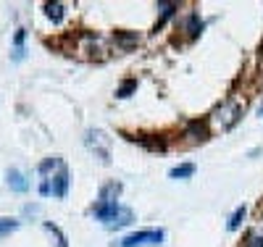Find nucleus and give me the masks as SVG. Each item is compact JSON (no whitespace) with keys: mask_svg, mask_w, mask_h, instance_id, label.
Segmentation results:
<instances>
[{"mask_svg":"<svg viewBox=\"0 0 263 247\" xmlns=\"http://www.w3.org/2000/svg\"><path fill=\"white\" fill-rule=\"evenodd\" d=\"M258 113H261V116H263V103H261V111H258Z\"/></svg>","mask_w":263,"mask_h":247,"instance_id":"b1692460","label":"nucleus"},{"mask_svg":"<svg viewBox=\"0 0 263 247\" xmlns=\"http://www.w3.org/2000/svg\"><path fill=\"white\" fill-rule=\"evenodd\" d=\"M84 145L98 155V158L103 161V163H111V150H108V137L103 134V132H98V129H90L87 134H84Z\"/></svg>","mask_w":263,"mask_h":247,"instance_id":"7ed1b4c3","label":"nucleus"},{"mask_svg":"<svg viewBox=\"0 0 263 247\" xmlns=\"http://www.w3.org/2000/svg\"><path fill=\"white\" fill-rule=\"evenodd\" d=\"M18 229V221L16 218H0V237H8L11 232Z\"/></svg>","mask_w":263,"mask_h":247,"instance_id":"dca6fc26","label":"nucleus"},{"mask_svg":"<svg viewBox=\"0 0 263 247\" xmlns=\"http://www.w3.org/2000/svg\"><path fill=\"white\" fill-rule=\"evenodd\" d=\"M5 181H8V187H11L13 192H26L29 189V181H26V176L21 171H16V168H11L5 173Z\"/></svg>","mask_w":263,"mask_h":247,"instance_id":"423d86ee","label":"nucleus"},{"mask_svg":"<svg viewBox=\"0 0 263 247\" xmlns=\"http://www.w3.org/2000/svg\"><path fill=\"white\" fill-rule=\"evenodd\" d=\"M119 203H100V200H98V205L95 208H92V216H95V218H100V221H114V216L119 213Z\"/></svg>","mask_w":263,"mask_h":247,"instance_id":"20e7f679","label":"nucleus"},{"mask_svg":"<svg viewBox=\"0 0 263 247\" xmlns=\"http://www.w3.org/2000/svg\"><path fill=\"white\" fill-rule=\"evenodd\" d=\"M134 89H137V79H127V82H121V87L116 89V97H129Z\"/></svg>","mask_w":263,"mask_h":247,"instance_id":"2eb2a0df","label":"nucleus"},{"mask_svg":"<svg viewBox=\"0 0 263 247\" xmlns=\"http://www.w3.org/2000/svg\"><path fill=\"white\" fill-rule=\"evenodd\" d=\"M195 173V163H182V166H174L171 171H168V176L171 179H187Z\"/></svg>","mask_w":263,"mask_h":247,"instance_id":"ddd939ff","label":"nucleus"},{"mask_svg":"<svg viewBox=\"0 0 263 247\" xmlns=\"http://www.w3.org/2000/svg\"><path fill=\"white\" fill-rule=\"evenodd\" d=\"M248 247H263V234H258V237H250V245Z\"/></svg>","mask_w":263,"mask_h":247,"instance_id":"412c9836","label":"nucleus"},{"mask_svg":"<svg viewBox=\"0 0 263 247\" xmlns=\"http://www.w3.org/2000/svg\"><path fill=\"white\" fill-rule=\"evenodd\" d=\"M137 42H139V34L137 32H116V45H119L121 50L134 48Z\"/></svg>","mask_w":263,"mask_h":247,"instance_id":"9d476101","label":"nucleus"},{"mask_svg":"<svg viewBox=\"0 0 263 247\" xmlns=\"http://www.w3.org/2000/svg\"><path fill=\"white\" fill-rule=\"evenodd\" d=\"M184 32L187 34H190V40H195L197 37V34H200L203 32V21H200V13H190V16H187V24H184Z\"/></svg>","mask_w":263,"mask_h":247,"instance_id":"1a4fd4ad","label":"nucleus"},{"mask_svg":"<svg viewBox=\"0 0 263 247\" xmlns=\"http://www.w3.org/2000/svg\"><path fill=\"white\" fill-rule=\"evenodd\" d=\"M139 142H142L145 148H150V150H163V148H166V145H163L161 140H145V137H142Z\"/></svg>","mask_w":263,"mask_h":247,"instance_id":"aec40b11","label":"nucleus"},{"mask_svg":"<svg viewBox=\"0 0 263 247\" xmlns=\"http://www.w3.org/2000/svg\"><path fill=\"white\" fill-rule=\"evenodd\" d=\"M158 8H161V19H158V24H163V21H166L168 16H171L179 5H176V3H158Z\"/></svg>","mask_w":263,"mask_h":247,"instance_id":"a211bd4d","label":"nucleus"},{"mask_svg":"<svg viewBox=\"0 0 263 247\" xmlns=\"http://www.w3.org/2000/svg\"><path fill=\"white\" fill-rule=\"evenodd\" d=\"M240 116H242V105L237 103V100H227V103H221V105L213 111L211 121L219 126L221 132H227V129H232V126L240 121Z\"/></svg>","mask_w":263,"mask_h":247,"instance_id":"f257e3e1","label":"nucleus"},{"mask_svg":"<svg viewBox=\"0 0 263 247\" xmlns=\"http://www.w3.org/2000/svg\"><path fill=\"white\" fill-rule=\"evenodd\" d=\"M187 137H192L195 142H203L208 140V121H190L187 124Z\"/></svg>","mask_w":263,"mask_h":247,"instance_id":"0eeeda50","label":"nucleus"},{"mask_svg":"<svg viewBox=\"0 0 263 247\" xmlns=\"http://www.w3.org/2000/svg\"><path fill=\"white\" fill-rule=\"evenodd\" d=\"M24 37H26V32H24V29H18V32H16V37H13V42H16V48H21V42H24Z\"/></svg>","mask_w":263,"mask_h":247,"instance_id":"4be33fe9","label":"nucleus"},{"mask_svg":"<svg viewBox=\"0 0 263 247\" xmlns=\"http://www.w3.org/2000/svg\"><path fill=\"white\" fill-rule=\"evenodd\" d=\"M45 13L53 24H61L63 21V3H45Z\"/></svg>","mask_w":263,"mask_h":247,"instance_id":"f8f14e48","label":"nucleus"},{"mask_svg":"<svg viewBox=\"0 0 263 247\" xmlns=\"http://www.w3.org/2000/svg\"><path fill=\"white\" fill-rule=\"evenodd\" d=\"M132 221H134V213H132L129 208L121 205V208H119V213L114 216V221H108L106 226H108V229H121V226H129Z\"/></svg>","mask_w":263,"mask_h":247,"instance_id":"6e6552de","label":"nucleus"},{"mask_svg":"<svg viewBox=\"0 0 263 247\" xmlns=\"http://www.w3.org/2000/svg\"><path fill=\"white\" fill-rule=\"evenodd\" d=\"M242 218H245V205H240L237 210L232 213V218H229V232H234V229H240V224H242Z\"/></svg>","mask_w":263,"mask_h":247,"instance_id":"f3484780","label":"nucleus"},{"mask_svg":"<svg viewBox=\"0 0 263 247\" xmlns=\"http://www.w3.org/2000/svg\"><path fill=\"white\" fill-rule=\"evenodd\" d=\"M53 195L55 197H66V189H69V171H66V166L63 168H58V173L53 176Z\"/></svg>","mask_w":263,"mask_h":247,"instance_id":"39448f33","label":"nucleus"},{"mask_svg":"<svg viewBox=\"0 0 263 247\" xmlns=\"http://www.w3.org/2000/svg\"><path fill=\"white\" fill-rule=\"evenodd\" d=\"M55 168H63V161H61V158H55V155H53V158H45L40 166H37V171H40L42 176H48V173L55 171Z\"/></svg>","mask_w":263,"mask_h":247,"instance_id":"4468645a","label":"nucleus"},{"mask_svg":"<svg viewBox=\"0 0 263 247\" xmlns=\"http://www.w3.org/2000/svg\"><path fill=\"white\" fill-rule=\"evenodd\" d=\"M45 229L55 234V240H58V247H69V245H66V237L61 234V229H58V226H53V224H45Z\"/></svg>","mask_w":263,"mask_h":247,"instance_id":"6ab92c4d","label":"nucleus"},{"mask_svg":"<svg viewBox=\"0 0 263 247\" xmlns=\"http://www.w3.org/2000/svg\"><path fill=\"white\" fill-rule=\"evenodd\" d=\"M121 195V184L119 181H111L100 189V203H116V197Z\"/></svg>","mask_w":263,"mask_h":247,"instance_id":"9b49d317","label":"nucleus"},{"mask_svg":"<svg viewBox=\"0 0 263 247\" xmlns=\"http://www.w3.org/2000/svg\"><path fill=\"white\" fill-rule=\"evenodd\" d=\"M24 48H16V53H13V61H24Z\"/></svg>","mask_w":263,"mask_h":247,"instance_id":"5701e85b","label":"nucleus"},{"mask_svg":"<svg viewBox=\"0 0 263 247\" xmlns=\"http://www.w3.org/2000/svg\"><path fill=\"white\" fill-rule=\"evenodd\" d=\"M166 232L163 229H142V232H134L124 237V240L119 242V247H139V245H161L163 242Z\"/></svg>","mask_w":263,"mask_h":247,"instance_id":"f03ea898","label":"nucleus"}]
</instances>
